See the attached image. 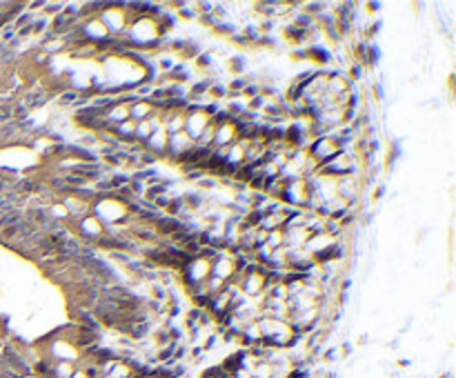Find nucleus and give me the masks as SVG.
Segmentation results:
<instances>
[{"label":"nucleus","instance_id":"39448f33","mask_svg":"<svg viewBox=\"0 0 456 378\" xmlns=\"http://www.w3.org/2000/svg\"><path fill=\"white\" fill-rule=\"evenodd\" d=\"M32 182L29 180H23V182H18V191H32Z\"/></svg>","mask_w":456,"mask_h":378},{"label":"nucleus","instance_id":"f03ea898","mask_svg":"<svg viewBox=\"0 0 456 378\" xmlns=\"http://www.w3.org/2000/svg\"><path fill=\"white\" fill-rule=\"evenodd\" d=\"M9 118H14V109L9 107V105H0V120H9Z\"/></svg>","mask_w":456,"mask_h":378},{"label":"nucleus","instance_id":"7ed1b4c3","mask_svg":"<svg viewBox=\"0 0 456 378\" xmlns=\"http://www.w3.org/2000/svg\"><path fill=\"white\" fill-rule=\"evenodd\" d=\"M74 101H76V94H74V92H67V94L61 96V103H63V105H70V103H74Z\"/></svg>","mask_w":456,"mask_h":378},{"label":"nucleus","instance_id":"f257e3e1","mask_svg":"<svg viewBox=\"0 0 456 378\" xmlns=\"http://www.w3.org/2000/svg\"><path fill=\"white\" fill-rule=\"evenodd\" d=\"M76 171L85 174V176H99V167H96V165H79Z\"/></svg>","mask_w":456,"mask_h":378},{"label":"nucleus","instance_id":"20e7f679","mask_svg":"<svg viewBox=\"0 0 456 378\" xmlns=\"http://www.w3.org/2000/svg\"><path fill=\"white\" fill-rule=\"evenodd\" d=\"M145 332H147V325L143 323V325H138V327H134V332H132V334H134L136 338H141V336H145Z\"/></svg>","mask_w":456,"mask_h":378}]
</instances>
